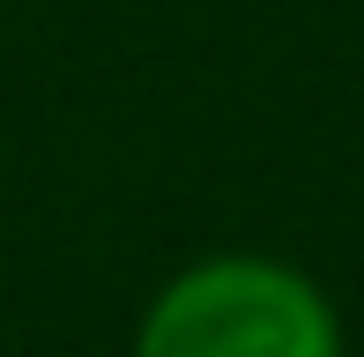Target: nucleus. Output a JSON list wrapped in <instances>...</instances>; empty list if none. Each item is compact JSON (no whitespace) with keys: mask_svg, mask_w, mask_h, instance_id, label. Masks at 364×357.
I'll use <instances>...</instances> for the list:
<instances>
[{"mask_svg":"<svg viewBox=\"0 0 364 357\" xmlns=\"http://www.w3.org/2000/svg\"><path fill=\"white\" fill-rule=\"evenodd\" d=\"M134 357H342V320L305 268L216 253L156 290Z\"/></svg>","mask_w":364,"mask_h":357,"instance_id":"nucleus-1","label":"nucleus"}]
</instances>
